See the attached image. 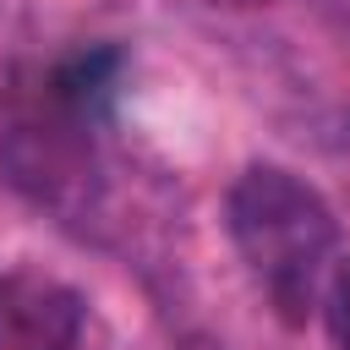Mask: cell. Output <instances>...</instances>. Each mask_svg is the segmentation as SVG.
Wrapping results in <instances>:
<instances>
[{
  "label": "cell",
  "instance_id": "obj_1",
  "mask_svg": "<svg viewBox=\"0 0 350 350\" xmlns=\"http://www.w3.org/2000/svg\"><path fill=\"white\" fill-rule=\"evenodd\" d=\"M224 230L284 323H306L334 273L339 224L328 202L279 164H252L224 197Z\"/></svg>",
  "mask_w": 350,
  "mask_h": 350
},
{
  "label": "cell",
  "instance_id": "obj_2",
  "mask_svg": "<svg viewBox=\"0 0 350 350\" xmlns=\"http://www.w3.org/2000/svg\"><path fill=\"white\" fill-rule=\"evenodd\" d=\"M82 295L49 273L0 268V350H77Z\"/></svg>",
  "mask_w": 350,
  "mask_h": 350
},
{
  "label": "cell",
  "instance_id": "obj_3",
  "mask_svg": "<svg viewBox=\"0 0 350 350\" xmlns=\"http://www.w3.org/2000/svg\"><path fill=\"white\" fill-rule=\"evenodd\" d=\"M317 306H323V328H328L334 350H350V257L334 262V273H328Z\"/></svg>",
  "mask_w": 350,
  "mask_h": 350
}]
</instances>
